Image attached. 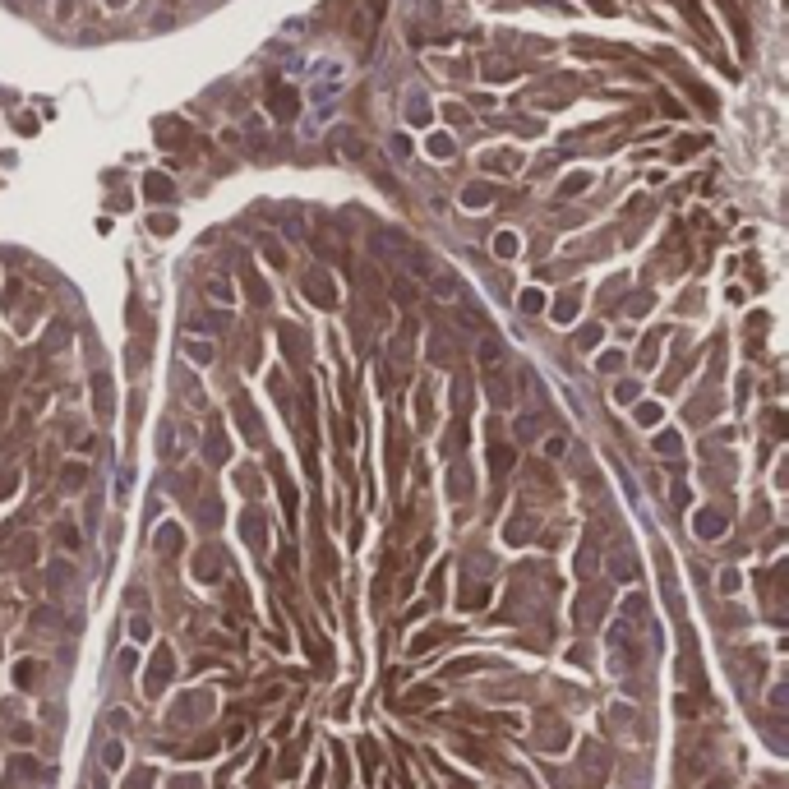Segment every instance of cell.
<instances>
[{"label": "cell", "instance_id": "obj_1", "mask_svg": "<svg viewBox=\"0 0 789 789\" xmlns=\"http://www.w3.org/2000/svg\"><path fill=\"white\" fill-rule=\"evenodd\" d=\"M300 287H305V296L314 300L319 309H333L337 305V291H333V282H328V272H319V268H309L305 277H300Z\"/></svg>", "mask_w": 789, "mask_h": 789}, {"label": "cell", "instance_id": "obj_2", "mask_svg": "<svg viewBox=\"0 0 789 789\" xmlns=\"http://www.w3.org/2000/svg\"><path fill=\"white\" fill-rule=\"evenodd\" d=\"M268 111L277 115V120H296V111H300V93L291 83H272L268 88Z\"/></svg>", "mask_w": 789, "mask_h": 789}, {"label": "cell", "instance_id": "obj_3", "mask_svg": "<svg viewBox=\"0 0 789 789\" xmlns=\"http://www.w3.org/2000/svg\"><path fill=\"white\" fill-rule=\"evenodd\" d=\"M485 393H490L494 406H512V388H508V374H503V369H485Z\"/></svg>", "mask_w": 789, "mask_h": 789}, {"label": "cell", "instance_id": "obj_4", "mask_svg": "<svg viewBox=\"0 0 789 789\" xmlns=\"http://www.w3.org/2000/svg\"><path fill=\"white\" fill-rule=\"evenodd\" d=\"M231 406H236V421H240V430H245V438H249V443H259V438H263V425H259L254 406H249V397H236Z\"/></svg>", "mask_w": 789, "mask_h": 789}, {"label": "cell", "instance_id": "obj_5", "mask_svg": "<svg viewBox=\"0 0 789 789\" xmlns=\"http://www.w3.org/2000/svg\"><path fill=\"white\" fill-rule=\"evenodd\" d=\"M222 572V550H203L199 559H194V577H203V582H212Z\"/></svg>", "mask_w": 789, "mask_h": 789}, {"label": "cell", "instance_id": "obj_6", "mask_svg": "<svg viewBox=\"0 0 789 789\" xmlns=\"http://www.w3.org/2000/svg\"><path fill=\"white\" fill-rule=\"evenodd\" d=\"M171 679V656H167V646L158 651V656H153V674H148V693H158L162 684H167Z\"/></svg>", "mask_w": 789, "mask_h": 789}, {"label": "cell", "instance_id": "obj_7", "mask_svg": "<svg viewBox=\"0 0 789 789\" xmlns=\"http://www.w3.org/2000/svg\"><path fill=\"white\" fill-rule=\"evenodd\" d=\"M512 462H517V453H512L508 443H490V471L508 475V471H512Z\"/></svg>", "mask_w": 789, "mask_h": 789}, {"label": "cell", "instance_id": "obj_8", "mask_svg": "<svg viewBox=\"0 0 789 789\" xmlns=\"http://www.w3.org/2000/svg\"><path fill=\"white\" fill-rule=\"evenodd\" d=\"M97 416H102V421H111V378L106 374H97Z\"/></svg>", "mask_w": 789, "mask_h": 789}, {"label": "cell", "instance_id": "obj_9", "mask_svg": "<svg viewBox=\"0 0 789 789\" xmlns=\"http://www.w3.org/2000/svg\"><path fill=\"white\" fill-rule=\"evenodd\" d=\"M143 194H148V199H158V203H162V199H171V180H167V175H158V171H153L148 180H143Z\"/></svg>", "mask_w": 789, "mask_h": 789}, {"label": "cell", "instance_id": "obj_10", "mask_svg": "<svg viewBox=\"0 0 789 789\" xmlns=\"http://www.w3.org/2000/svg\"><path fill=\"white\" fill-rule=\"evenodd\" d=\"M240 277H245V291H249V300H254V305H268V287H263V282H259V272H254V268H245V272H240Z\"/></svg>", "mask_w": 789, "mask_h": 789}, {"label": "cell", "instance_id": "obj_11", "mask_svg": "<svg viewBox=\"0 0 789 789\" xmlns=\"http://www.w3.org/2000/svg\"><path fill=\"white\" fill-rule=\"evenodd\" d=\"M282 346H287V356L296 360V365H300V360H305V351H300V328H291V324L282 328Z\"/></svg>", "mask_w": 789, "mask_h": 789}, {"label": "cell", "instance_id": "obj_12", "mask_svg": "<svg viewBox=\"0 0 789 789\" xmlns=\"http://www.w3.org/2000/svg\"><path fill=\"white\" fill-rule=\"evenodd\" d=\"M158 139L162 143H185V125L180 120H158Z\"/></svg>", "mask_w": 789, "mask_h": 789}, {"label": "cell", "instance_id": "obj_13", "mask_svg": "<svg viewBox=\"0 0 789 789\" xmlns=\"http://www.w3.org/2000/svg\"><path fill=\"white\" fill-rule=\"evenodd\" d=\"M208 457H212V462H227V438H222V425H212V430H208Z\"/></svg>", "mask_w": 789, "mask_h": 789}, {"label": "cell", "instance_id": "obj_14", "mask_svg": "<svg viewBox=\"0 0 789 789\" xmlns=\"http://www.w3.org/2000/svg\"><path fill=\"white\" fill-rule=\"evenodd\" d=\"M679 5H684V14H688V24L697 28V33H706L711 37V24H706V14H701L697 9V0H679Z\"/></svg>", "mask_w": 789, "mask_h": 789}, {"label": "cell", "instance_id": "obj_15", "mask_svg": "<svg viewBox=\"0 0 789 789\" xmlns=\"http://www.w3.org/2000/svg\"><path fill=\"white\" fill-rule=\"evenodd\" d=\"M679 448H684V443H679V434H674V430H665V434L656 438V453H665V457H674Z\"/></svg>", "mask_w": 789, "mask_h": 789}, {"label": "cell", "instance_id": "obj_16", "mask_svg": "<svg viewBox=\"0 0 789 789\" xmlns=\"http://www.w3.org/2000/svg\"><path fill=\"white\" fill-rule=\"evenodd\" d=\"M263 259H268L272 268H282V263H287V249H282L277 240H263Z\"/></svg>", "mask_w": 789, "mask_h": 789}, {"label": "cell", "instance_id": "obj_17", "mask_svg": "<svg viewBox=\"0 0 789 789\" xmlns=\"http://www.w3.org/2000/svg\"><path fill=\"white\" fill-rule=\"evenodd\" d=\"M540 309H545L540 291H522V314H540Z\"/></svg>", "mask_w": 789, "mask_h": 789}, {"label": "cell", "instance_id": "obj_18", "mask_svg": "<svg viewBox=\"0 0 789 789\" xmlns=\"http://www.w3.org/2000/svg\"><path fill=\"white\" fill-rule=\"evenodd\" d=\"M61 475H65V490H79V485H83V475H88V471H83V466H79V462H70V466H65V471H61Z\"/></svg>", "mask_w": 789, "mask_h": 789}, {"label": "cell", "instance_id": "obj_19", "mask_svg": "<svg viewBox=\"0 0 789 789\" xmlns=\"http://www.w3.org/2000/svg\"><path fill=\"white\" fill-rule=\"evenodd\" d=\"M480 365H485V369L499 365V342H480Z\"/></svg>", "mask_w": 789, "mask_h": 789}, {"label": "cell", "instance_id": "obj_20", "mask_svg": "<svg viewBox=\"0 0 789 789\" xmlns=\"http://www.w3.org/2000/svg\"><path fill=\"white\" fill-rule=\"evenodd\" d=\"M430 153H434V158H448V153H453V139H448V134H434V139H430Z\"/></svg>", "mask_w": 789, "mask_h": 789}, {"label": "cell", "instance_id": "obj_21", "mask_svg": "<svg viewBox=\"0 0 789 789\" xmlns=\"http://www.w3.org/2000/svg\"><path fill=\"white\" fill-rule=\"evenodd\" d=\"M554 314H559V319H563V324H568V319H572V314H577V300H572V296H563V300H559V305H554Z\"/></svg>", "mask_w": 789, "mask_h": 789}, {"label": "cell", "instance_id": "obj_22", "mask_svg": "<svg viewBox=\"0 0 789 789\" xmlns=\"http://www.w3.org/2000/svg\"><path fill=\"white\" fill-rule=\"evenodd\" d=\"M162 545H167V550H175V545H180V531H175V526H167V531H158V550Z\"/></svg>", "mask_w": 789, "mask_h": 789}, {"label": "cell", "instance_id": "obj_23", "mask_svg": "<svg viewBox=\"0 0 789 789\" xmlns=\"http://www.w3.org/2000/svg\"><path fill=\"white\" fill-rule=\"evenodd\" d=\"M430 701H434V688H421V693L406 697V706H430Z\"/></svg>", "mask_w": 789, "mask_h": 789}, {"label": "cell", "instance_id": "obj_24", "mask_svg": "<svg viewBox=\"0 0 789 789\" xmlns=\"http://www.w3.org/2000/svg\"><path fill=\"white\" fill-rule=\"evenodd\" d=\"M485 199H490V190H485V185H475V190H466V203H471V208H480Z\"/></svg>", "mask_w": 789, "mask_h": 789}, {"label": "cell", "instance_id": "obj_25", "mask_svg": "<svg viewBox=\"0 0 789 789\" xmlns=\"http://www.w3.org/2000/svg\"><path fill=\"white\" fill-rule=\"evenodd\" d=\"M14 679H19V684H24V688H28V684H33V679H37V669H33V660H28V665H19V669H14Z\"/></svg>", "mask_w": 789, "mask_h": 789}, {"label": "cell", "instance_id": "obj_26", "mask_svg": "<svg viewBox=\"0 0 789 789\" xmlns=\"http://www.w3.org/2000/svg\"><path fill=\"white\" fill-rule=\"evenodd\" d=\"M637 421L641 425H656L660 421V406H637Z\"/></svg>", "mask_w": 789, "mask_h": 789}, {"label": "cell", "instance_id": "obj_27", "mask_svg": "<svg viewBox=\"0 0 789 789\" xmlns=\"http://www.w3.org/2000/svg\"><path fill=\"white\" fill-rule=\"evenodd\" d=\"M14 480H19V471H9V466H0V494H5V490H14Z\"/></svg>", "mask_w": 789, "mask_h": 789}, {"label": "cell", "instance_id": "obj_28", "mask_svg": "<svg viewBox=\"0 0 789 789\" xmlns=\"http://www.w3.org/2000/svg\"><path fill=\"white\" fill-rule=\"evenodd\" d=\"M185 351H190L194 360H212V346H199V342H190V346H185Z\"/></svg>", "mask_w": 789, "mask_h": 789}, {"label": "cell", "instance_id": "obj_29", "mask_svg": "<svg viewBox=\"0 0 789 789\" xmlns=\"http://www.w3.org/2000/svg\"><path fill=\"white\" fill-rule=\"evenodd\" d=\"M619 365H623V356H619V351H609V356H600V369H619Z\"/></svg>", "mask_w": 789, "mask_h": 789}, {"label": "cell", "instance_id": "obj_30", "mask_svg": "<svg viewBox=\"0 0 789 789\" xmlns=\"http://www.w3.org/2000/svg\"><path fill=\"white\" fill-rule=\"evenodd\" d=\"M153 231H162V236H167V231H175V217H153Z\"/></svg>", "mask_w": 789, "mask_h": 789}, {"label": "cell", "instance_id": "obj_31", "mask_svg": "<svg viewBox=\"0 0 789 789\" xmlns=\"http://www.w3.org/2000/svg\"><path fill=\"white\" fill-rule=\"evenodd\" d=\"M70 9H74V0H61V14H70Z\"/></svg>", "mask_w": 789, "mask_h": 789}, {"label": "cell", "instance_id": "obj_32", "mask_svg": "<svg viewBox=\"0 0 789 789\" xmlns=\"http://www.w3.org/2000/svg\"><path fill=\"white\" fill-rule=\"evenodd\" d=\"M106 5H111V9H115V5H125V0H106Z\"/></svg>", "mask_w": 789, "mask_h": 789}]
</instances>
